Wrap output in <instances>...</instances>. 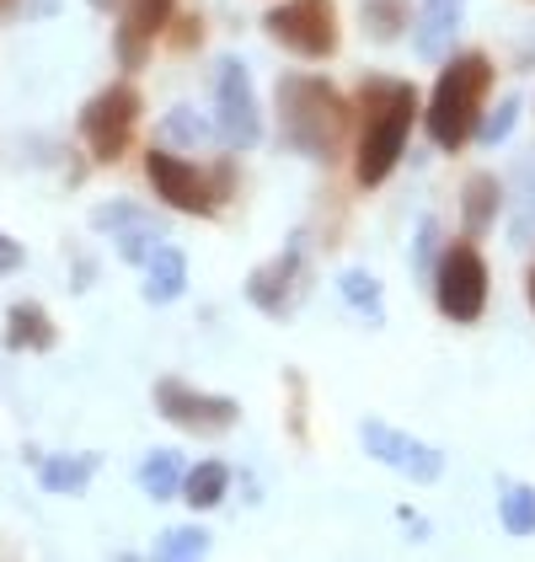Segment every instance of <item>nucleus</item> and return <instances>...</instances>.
<instances>
[{
    "label": "nucleus",
    "instance_id": "1",
    "mask_svg": "<svg viewBox=\"0 0 535 562\" xmlns=\"http://www.w3.org/2000/svg\"><path fill=\"white\" fill-rule=\"evenodd\" d=\"M278 130L300 156L332 161L349 139V102L321 76H284L278 81Z\"/></svg>",
    "mask_w": 535,
    "mask_h": 562
},
{
    "label": "nucleus",
    "instance_id": "2",
    "mask_svg": "<svg viewBox=\"0 0 535 562\" xmlns=\"http://www.w3.org/2000/svg\"><path fill=\"white\" fill-rule=\"evenodd\" d=\"M358 102H364V134H358L354 177H358V188H380L391 177V167L401 161L418 91L407 87V81H364Z\"/></svg>",
    "mask_w": 535,
    "mask_h": 562
},
{
    "label": "nucleus",
    "instance_id": "3",
    "mask_svg": "<svg viewBox=\"0 0 535 562\" xmlns=\"http://www.w3.org/2000/svg\"><path fill=\"white\" fill-rule=\"evenodd\" d=\"M488 91H492L488 54L449 59L445 70H440V81H434V97H429V134H434V145L460 150L471 139V130H477V113H482Z\"/></svg>",
    "mask_w": 535,
    "mask_h": 562
},
{
    "label": "nucleus",
    "instance_id": "4",
    "mask_svg": "<svg viewBox=\"0 0 535 562\" xmlns=\"http://www.w3.org/2000/svg\"><path fill=\"white\" fill-rule=\"evenodd\" d=\"M134 119H139V91L129 81L96 91L87 108H81V139L96 161H124L134 139Z\"/></svg>",
    "mask_w": 535,
    "mask_h": 562
},
{
    "label": "nucleus",
    "instance_id": "5",
    "mask_svg": "<svg viewBox=\"0 0 535 562\" xmlns=\"http://www.w3.org/2000/svg\"><path fill=\"white\" fill-rule=\"evenodd\" d=\"M434 295L449 322H477L488 305V262L471 241L445 247V258L434 262Z\"/></svg>",
    "mask_w": 535,
    "mask_h": 562
},
{
    "label": "nucleus",
    "instance_id": "6",
    "mask_svg": "<svg viewBox=\"0 0 535 562\" xmlns=\"http://www.w3.org/2000/svg\"><path fill=\"white\" fill-rule=\"evenodd\" d=\"M263 27H268V38L289 44L295 54L327 59L338 48V5L332 0H289V5L268 11Z\"/></svg>",
    "mask_w": 535,
    "mask_h": 562
},
{
    "label": "nucleus",
    "instance_id": "7",
    "mask_svg": "<svg viewBox=\"0 0 535 562\" xmlns=\"http://www.w3.org/2000/svg\"><path fill=\"white\" fill-rule=\"evenodd\" d=\"M145 177H150V188H156L172 210H187V215H215V204H220L215 177H204L193 161L172 156L167 145L145 156Z\"/></svg>",
    "mask_w": 535,
    "mask_h": 562
},
{
    "label": "nucleus",
    "instance_id": "8",
    "mask_svg": "<svg viewBox=\"0 0 535 562\" xmlns=\"http://www.w3.org/2000/svg\"><path fill=\"white\" fill-rule=\"evenodd\" d=\"M215 113H220V134L230 145H258L263 139V113L252 97V70L241 59H225L215 76Z\"/></svg>",
    "mask_w": 535,
    "mask_h": 562
},
{
    "label": "nucleus",
    "instance_id": "9",
    "mask_svg": "<svg viewBox=\"0 0 535 562\" xmlns=\"http://www.w3.org/2000/svg\"><path fill=\"white\" fill-rule=\"evenodd\" d=\"M358 439H364V450H369L375 461L407 472L412 482H434V476L445 472V456H440L434 445H423V439H412V434L391 429V424H380V418H364Z\"/></svg>",
    "mask_w": 535,
    "mask_h": 562
},
{
    "label": "nucleus",
    "instance_id": "10",
    "mask_svg": "<svg viewBox=\"0 0 535 562\" xmlns=\"http://www.w3.org/2000/svg\"><path fill=\"white\" fill-rule=\"evenodd\" d=\"M156 407H161V418H172L178 429H193V434H220L241 418V407L230 396H204L187 381H161L156 386Z\"/></svg>",
    "mask_w": 535,
    "mask_h": 562
},
{
    "label": "nucleus",
    "instance_id": "11",
    "mask_svg": "<svg viewBox=\"0 0 535 562\" xmlns=\"http://www.w3.org/2000/svg\"><path fill=\"white\" fill-rule=\"evenodd\" d=\"M300 290H306V262H300V247H289L284 258H273L268 268L252 273V284H247V295L263 305L268 316H289L295 301H300Z\"/></svg>",
    "mask_w": 535,
    "mask_h": 562
},
{
    "label": "nucleus",
    "instance_id": "12",
    "mask_svg": "<svg viewBox=\"0 0 535 562\" xmlns=\"http://www.w3.org/2000/svg\"><path fill=\"white\" fill-rule=\"evenodd\" d=\"M96 225H102V231L118 241V252L129 262H139V268H145V258L156 252V231H161V225L145 215V210H134V204H107V210H96Z\"/></svg>",
    "mask_w": 535,
    "mask_h": 562
},
{
    "label": "nucleus",
    "instance_id": "13",
    "mask_svg": "<svg viewBox=\"0 0 535 562\" xmlns=\"http://www.w3.org/2000/svg\"><path fill=\"white\" fill-rule=\"evenodd\" d=\"M178 16V0H134L129 5V22L118 27V54L124 65H145L150 59V38Z\"/></svg>",
    "mask_w": 535,
    "mask_h": 562
},
{
    "label": "nucleus",
    "instance_id": "14",
    "mask_svg": "<svg viewBox=\"0 0 535 562\" xmlns=\"http://www.w3.org/2000/svg\"><path fill=\"white\" fill-rule=\"evenodd\" d=\"M182 290H187V258H182L178 247H156L145 258V301L167 305V301H178Z\"/></svg>",
    "mask_w": 535,
    "mask_h": 562
},
{
    "label": "nucleus",
    "instance_id": "15",
    "mask_svg": "<svg viewBox=\"0 0 535 562\" xmlns=\"http://www.w3.org/2000/svg\"><path fill=\"white\" fill-rule=\"evenodd\" d=\"M5 348H11V353H27V348H33V353H48V348H54V322H48L44 316V305H11V311H5Z\"/></svg>",
    "mask_w": 535,
    "mask_h": 562
},
{
    "label": "nucleus",
    "instance_id": "16",
    "mask_svg": "<svg viewBox=\"0 0 535 562\" xmlns=\"http://www.w3.org/2000/svg\"><path fill=\"white\" fill-rule=\"evenodd\" d=\"M460 5L466 0H423V16H418V54H429V59H440L455 38V27H460Z\"/></svg>",
    "mask_w": 535,
    "mask_h": 562
},
{
    "label": "nucleus",
    "instance_id": "17",
    "mask_svg": "<svg viewBox=\"0 0 535 562\" xmlns=\"http://www.w3.org/2000/svg\"><path fill=\"white\" fill-rule=\"evenodd\" d=\"M498 204H503L498 177L477 172L466 188H460V220H466V231H471V236H482V231L492 225V215H498Z\"/></svg>",
    "mask_w": 535,
    "mask_h": 562
},
{
    "label": "nucleus",
    "instance_id": "18",
    "mask_svg": "<svg viewBox=\"0 0 535 562\" xmlns=\"http://www.w3.org/2000/svg\"><path fill=\"white\" fill-rule=\"evenodd\" d=\"M38 476L48 493H87V482L96 476V456H48Z\"/></svg>",
    "mask_w": 535,
    "mask_h": 562
},
{
    "label": "nucleus",
    "instance_id": "19",
    "mask_svg": "<svg viewBox=\"0 0 535 562\" xmlns=\"http://www.w3.org/2000/svg\"><path fill=\"white\" fill-rule=\"evenodd\" d=\"M225 487H230V467L225 461H204V467H193V472L182 476V498L193 509H215L225 498Z\"/></svg>",
    "mask_w": 535,
    "mask_h": 562
},
{
    "label": "nucleus",
    "instance_id": "20",
    "mask_svg": "<svg viewBox=\"0 0 535 562\" xmlns=\"http://www.w3.org/2000/svg\"><path fill=\"white\" fill-rule=\"evenodd\" d=\"M338 290H343V301L349 305L364 311V322H369V327H380V322H386V295H380V279H375V273L349 268V273L338 279Z\"/></svg>",
    "mask_w": 535,
    "mask_h": 562
},
{
    "label": "nucleus",
    "instance_id": "21",
    "mask_svg": "<svg viewBox=\"0 0 535 562\" xmlns=\"http://www.w3.org/2000/svg\"><path fill=\"white\" fill-rule=\"evenodd\" d=\"M182 461L178 456H167V450H161V456H150V461H145V467H139V482H145V493H150V498H172V493H182Z\"/></svg>",
    "mask_w": 535,
    "mask_h": 562
},
{
    "label": "nucleus",
    "instance_id": "22",
    "mask_svg": "<svg viewBox=\"0 0 535 562\" xmlns=\"http://www.w3.org/2000/svg\"><path fill=\"white\" fill-rule=\"evenodd\" d=\"M503 530L509 536H535V487H503Z\"/></svg>",
    "mask_w": 535,
    "mask_h": 562
},
{
    "label": "nucleus",
    "instance_id": "23",
    "mask_svg": "<svg viewBox=\"0 0 535 562\" xmlns=\"http://www.w3.org/2000/svg\"><path fill=\"white\" fill-rule=\"evenodd\" d=\"M161 145H209V124H204L193 108H178V113H167V124H161Z\"/></svg>",
    "mask_w": 535,
    "mask_h": 562
},
{
    "label": "nucleus",
    "instance_id": "24",
    "mask_svg": "<svg viewBox=\"0 0 535 562\" xmlns=\"http://www.w3.org/2000/svg\"><path fill=\"white\" fill-rule=\"evenodd\" d=\"M198 552H209L204 530H167L161 536V558H198Z\"/></svg>",
    "mask_w": 535,
    "mask_h": 562
},
{
    "label": "nucleus",
    "instance_id": "25",
    "mask_svg": "<svg viewBox=\"0 0 535 562\" xmlns=\"http://www.w3.org/2000/svg\"><path fill=\"white\" fill-rule=\"evenodd\" d=\"M397 5L401 0H369V5H364V16H369V33H375V38H397L401 33Z\"/></svg>",
    "mask_w": 535,
    "mask_h": 562
},
{
    "label": "nucleus",
    "instance_id": "26",
    "mask_svg": "<svg viewBox=\"0 0 535 562\" xmlns=\"http://www.w3.org/2000/svg\"><path fill=\"white\" fill-rule=\"evenodd\" d=\"M514 119H520V97H509V102H498V113H492L488 124H482V139H503V134L514 130Z\"/></svg>",
    "mask_w": 535,
    "mask_h": 562
},
{
    "label": "nucleus",
    "instance_id": "27",
    "mask_svg": "<svg viewBox=\"0 0 535 562\" xmlns=\"http://www.w3.org/2000/svg\"><path fill=\"white\" fill-rule=\"evenodd\" d=\"M11 268H22V247L0 231V273H11Z\"/></svg>",
    "mask_w": 535,
    "mask_h": 562
},
{
    "label": "nucleus",
    "instance_id": "28",
    "mask_svg": "<svg viewBox=\"0 0 535 562\" xmlns=\"http://www.w3.org/2000/svg\"><path fill=\"white\" fill-rule=\"evenodd\" d=\"M198 38H204V27H198V16H193V22H182V27H178V38H172V44H178V48H193Z\"/></svg>",
    "mask_w": 535,
    "mask_h": 562
},
{
    "label": "nucleus",
    "instance_id": "29",
    "mask_svg": "<svg viewBox=\"0 0 535 562\" xmlns=\"http://www.w3.org/2000/svg\"><path fill=\"white\" fill-rule=\"evenodd\" d=\"M434 252V220H423V231H418V262H429Z\"/></svg>",
    "mask_w": 535,
    "mask_h": 562
},
{
    "label": "nucleus",
    "instance_id": "30",
    "mask_svg": "<svg viewBox=\"0 0 535 562\" xmlns=\"http://www.w3.org/2000/svg\"><path fill=\"white\" fill-rule=\"evenodd\" d=\"M525 295H531V305H535V268H531V279H525Z\"/></svg>",
    "mask_w": 535,
    "mask_h": 562
},
{
    "label": "nucleus",
    "instance_id": "31",
    "mask_svg": "<svg viewBox=\"0 0 535 562\" xmlns=\"http://www.w3.org/2000/svg\"><path fill=\"white\" fill-rule=\"evenodd\" d=\"M91 5H96V11H113V5H118V0H91Z\"/></svg>",
    "mask_w": 535,
    "mask_h": 562
},
{
    "label": "nucleus",
    "instance_id": "32",
    "mask_svg": "<svg viewBox=\"0 0 535 562\" xmlns=\"http://www.w3.org/2000/svg\"><path fill=\"white\" fill-rule=\"evenodd\" d=\"M5 5H11V0H0V11H5Z\"/></svg>",
    "mask_w": 535,
    "mask_h": 562
}]
</instances>
